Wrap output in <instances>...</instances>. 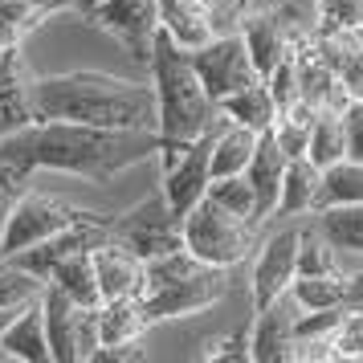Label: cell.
I'll use <instances>...</instances> for the list:
<instances>
[{"instance_id": "cell-1", "label": "cell", "mask_w": 363, "mask_h": 363, "mask_svg": "<svg viewBox=\"0 0 363 363\" xmlns=\"http://www.w3.org/2000/svg\"><path fill=\"white\" fill-rule=\"evenodd\" d=\"M160 151V131H111V127H86L41 118L25 131L0 135V160L33 172H66L90 184H111L123 172L147 164Z\"/></svg>"}, {"instance_id": "cell-2", "label": "cell", "mask_w": 363, "mask_h": 363, "mask_svg": "<svg viewBox=\"0 0 363 363\" xmlns=\"http://www.w3.org/2000/svg\"><path fill=\"white\" fill-rule=\"evenodd\" d=\"M62 118L111 131H155V90L102 69H69L37 78V123Z\"/></svg>"}, {"instance_id": "cell-3", "label": "cell", "mask_w": 363, "mask_h": 363, "mask_svg": "<svg viewBox=\"0 0 363 363\" xmlns=\"http://www.w3.org/2000/svg\"><path fill=\"white\" fill-rule=\"evenodd\" d=\"M147 66H151V90H155V115H160L155 118L160 139L188 143L220 118V106L204 90L196 66H192V53L184 50L164 25L155 29Z\"/></svg>"}, {"instance_id": "cell-4", "label": "cell", "mask_w": 363, "mask_h": 363, "mask_svg": "<svg viewBox=\"0 0 363 363\" xmlns=\"http://www.w3.org/2000/svg\"><path fill=\"white\" fill-rule=\"evenodd\" d=\"M225 290H229V269L200 262L188 249H176L147 262L139 298L151 323H164V318H188L208 311L225 298Z\"/></svg>"}, {"instance_id": "cell-5", "label": "cell", "mask_w": 363, "mask_h": 363, "mask_svg": "<svg viewBox=\"0 0 363 363\" xmlns=\"http://www.w3.org/2000/svg\"><path fill=\"white\" fill-rule=\"evenodd\" d=\"M184 225V249L208 265L233 269L237 262H245L253 241H257V225L245 216H233L229 208L213 204L208 196H200L188 213L180 216Z\"/></svg>"}, {"instance_id": "cell-6", "label": "cell", "mask_w": 363, "mask_h": 363, "mask_svg": "<svg viewBox=\"0 0 363 363\" xmlns=\"http://www.w3.org/2000/svg\"><path fill=\"white\" fill-rule=\"evenodd\" d=\"M82 220H106V216L90 213V208H74L62 196L53 192H37V188H25L13 208H9V220H4V237H0V257H13L21 249L45 241L53 233L69 229V225H82Z\"/></svg>"}, {"instance_id": "cell-7", "label": "cell", "mask_w": 363, "mask_h": 363, "mask_svg": "<svg viewBox=\"0 0 363 363\" xmlns=\"http://www.w3.org/2000/svg\"><path fill=\"white\" fill-rule=\"evenodd\" d=\"M106 241H115V245L131 249L135 257L151 262V257H164V253L184 249V225H180V216L172 213L167 196L155 188L135 208H127L115 220H106Z\"/></svg>"}, {"instance_id": "cell-8", "label": "cell", "mask_w": 363, "mask_h": 363, "mask_svg": "<svg viewBox=\"0 0 363 363\" xmlns=\"http://www.w3.org/2000/svg\"><path fill=\"white\" fill-rule=\"evenodd\" d=\"M188 53H192V66H196L200 82L213 94L216 106L229 99V94H237V90H245V86H253L262 78L257 66H253V57H249V45H245L241 33L213 37V41H204L200 50H188Z\"/></svg>"}, {"instance_id": "cell-9", "label": "cell", "mask_w": 363, "mask_h": 363, "mask_svg": "<svg viewBox=\"0 0 363 363\" xmlns=\"http://www.w3.org/2000/svg\"><path fill=\"white\" fill-rule=\"evenodd\" d=\"M241 37H245L249 57H253L257 74L269 78V74H274V69H278L311 33L298 25L294 9L278 4V9H257V13H245V21H241Z\"/></svg>"}, {"instance_id": "cell-10", "label": "cell", "mask_w": 363, "mask_h": 363, "mask_svg": "<svg viewBox=\"0 0 363 363\" xmlns=\"http://www.w3.org/2000/svg\"><path fill=\"white\" fill-rule=\"evenodd\" d=\"M225 118V115H220ZM220 118H216L213 127L196 139H188V147L176 164L164 172V184H160V192L167 196L172 204V213L184 216L192 204H196L204 192H208V184H213V139H216V127H220Z\"/></svg>"}, {"instance_id": "cell-11", "label": "cell", "mask_w": 363, "mask_h": 363, "mask_svg": "<svg viewBox=\"0 0 363 363\" xmlns=\"http://www.w3.org/2000/svg\"><path fill=\"white\" fill-rule=\"evenodd\" d=\"M90 21L147 66L151 41H155V29H160V0H102L90 13Z\"/></svg>"}, {"instance_id": "cell-12", "label": "cell", "mask_w": 363, "mask_h": 363, "mask_svg": "<svg viewBox=\"0 0 363 363\" xmlns=\"http://www.w3.org/2000/svg\"><path fill=\"white\" fill-rule=\"evenodd\" d=\"M37 123V74L21 45L0 50V135Z\"/></svg>"}, {"instance_id": "cell-13", "label": "cell", "mask_w": 363, "mask_h": 363, "mask_svg": "<svg viewBox=\"0 0 363 363\" xmlns=\"http://www.w3.org/2000/svg\"><path fill=\"white\" fill-rule=\"evenodd\" d=\"M302 306L298 298L286 290L274 302L257 306V318L249 327V359L257 363H290L294 359V323Z\"/></svg>"}, {"instance_id": "cell-14", "label": "cell", "mask_w": 363, "mask_h": 363, "mask_svg": "<svg viewBox=\"0 0 363 363\" xmlns=\"http://www.w3.org/2000/svg\"><path fill=\"white\" fill-rule=\"evenodd\" d=\"M298 241H302V225H290L262 245L257 262H253V306H265L290 290L298 274Z\"/></svg>"}, {"instance_id": "cell-15", "label": "cell", "mask_w": 363, "mask_h": 363, "mask_svg": "<svg viewBox=\"0 0 363 363\" xmlns=\"http://www.w3.org/2000/svg\"><path fill=\"white\" fill-rule=\"evenodd\" d=\"M290 57H294V69H298V94H302V102H311L314 111H335V115H343V106L351 102V94H347L343 82L330 74L327 62L318 57L314 33L306 37Z\"/></svg>"}, {"instance_id": "cell-16", "label": "cell", "mask_w": 363, "mask_h": 363, "mask_svg": "<svg viewBox=\"0 0 363 363\" xmlns=\"http://www.w3.org/2000/svg\"><path fill=\"white\" fill-rule=\"evenodd\" d=\"M286 151L278 147L274 131L257 135V147H253V160L245 167V180L253 188V213H257V225L262 220H274V204H278L281 192V172H286Z\"/></svg>"}, {"instance_id": "cell-17", "label": "cell", "mask_w": 363, "mask_h": 363, "mask_svg": "<svg viewBox=\"0 0 363 363\" xmlns=\"http://www.w3.org/2000/svg\"><path fill=\"white\" fill-rule=\"evenodd\" d=\"M90 257H94V278H99L102 302H111V298H131V294L143 290L147 262L135 257L131 249L115 245V241H102V245L90 249Z\"/></svg>"}, {"instance_id": "cell-18", "label": "cell", "mask_w": 363, "mask_h": 363, "mask_svg": "<svg viewBox=\"0 0 363 363\" xmlns=\"http://www.w3.org/2000/svg\"><path fill=\"white\" fill-rule=\"evenodd\" d=\"M41 318H45V343L53 363H78V302L45 281L41 290Z\"/></svg>"}, {"instance_id": "cell-19", "label": "cell", "mask_w": 363, "mask_h": 363, "mask_svg": "<svg viewBox=\"0 0 363 363\" xmlns=\"http://www.w3.org/2000/svg\"><path fill=\"white\" fill-rule=\"evenodd\" d=\"M314 50L330 66V74L343 82L351 99H363V37L359 29H318Z\"/></svg>"}, {"instance_id": "cell-20", "label": "cell", "mask_w": 363, "mask_h": 363, "mask_svg": "<svg viewBox=\"0 0 363 363\" xmlns=\"http://www.w3.org/2000/svg\"><path fill=\"white\" fill-rule=\"evenodd\" d=\"M50 343H45V318H41V298L21 306L9 330L0 335V363H45Z\"/></svg>"}, {"instance_id": "cell-21", "label": "cell", "mask_w": 363, "mask_h": 363, "mask_svg": "<svg viewBox=\"0 0 363 363\" xmlns=\"http://www.w3.org/2000/svg\"><path fill=\"white\" fill-rule=\"evenodd\" d=\"M318 184H323V167H314L306 155L290 160L286 172H281V192H278V204H274V220H290V216L314 213Z\"/></svg>"}, {"instance_id": "cell-22", "label": "cell", "mask_w": 363, "mask_h": 363, "mask_svg": "<svg viewBox=\"0 0 363 363\" xmlns=\"http://www.w3.org/2000/svg\"><path fill=\"white\" fill-rule=\"evenodd\" d=\"M99 327H102V347H118V343H139L147 335L151 318L143 311V298H111L99 302Z\"/></svg>"}, {"instance_id": "cell-23", "label": "cell", "mask_w": 363, "mask_h": 363, "mask_svg": "<svg viewBox=\"0 0 363 363\" xmlns=\"http://www.w3.org/2000/svg\"><path fill=\"white\" fill-rule=\"evenodd\" d=\"M160 25L184 50H200L204 41H213L208 0H160Z\"/></svg>"}, {"instance_id": "cell-24", "label": "cell", "mask_w": 363, "mask_h": 363, "mask_svg": "<svg viewBox=\"0 0 363 363\" xmlns=\"http://www.w3.org/2000/svg\"><path fill=\"white\" fill-rule=\"evenodd\" d=\"M74 9V0H0V41L21 45L37 25Z\"/></svg>"}, {"instance_id": "cell-25", "label": "cell", "mask_w": 363, "mask_h": 363, "mask_svg": "<svg viewBox=\"0 0 363 363\" xmlns=\"http://www.w3.org/2000/svg\"><path fill=\"white\" fill-rule=\"evenodd\" d=\"M257 135L253 127H241L233 118H220L213 139V180L216 176H241L253 160V147H257Z\"/></svg>"}, {"instance_id": "cell-26", "label": "cell", "mask_w": 363, "mask_h": 363, "mask_svg": "<svg viewBox=\"0 0 363 363\" xmlns=\"http://www.w3.org/2000/svg\"><path fill=\"white\" fill-rule=\"evenodd\" d=\"M314 229L343 257H363V204H330L314 213Z\"/></svg>"}, {"instance_id": "cell-27", "label": "cell", "mask_w": 363, "mask_h": 363, "mask_svg": "<svg viewBox=\"0 0 363 363\" xmlns=\"http://www.w3.org/2000/svg\"><path fill=\"white\" fill-rule=\"evenodd\" d=\"M220 115L241 123V127H253V131H269L274 118H278V102L269 94L265 78H257L253 86H245V90H237V94L220 102Z\"/></svg>"}, {"instance_id": "cell-28", "label": "cell", "mask_w": 363, "mask_h": 363, "mask_svg": "<svg viewBox=\"0 0 363 363\" xmlns=\"http://www.w3.org/2000/svg\"><path fill=\"white\" fill-rule=\"evenodd\" d=\"M45 281H53L57 290H66L78 306H99L102 294H99V278H94V257H90V249L82 253H69L66 262L53 265V274Z\"/></svg>"}, {"instance_id": "cell-29", "label": "cell", "mask_w": 363, "mask_h": 363, "mask_svg": "<svg viewBox=\"0 0 363 363\" xmlns=\"http://www.w3.org/2000/svg\"><path fill=\"white\" fill-rule=\"evenodd\" d=\"M306 160L314 167L327 172L330 164L347 160V131H343V115L335 111H318L311 127V139H306Z\"/></svg>"}, {"instance_id": "cell-30", "label": "cell", "mask_w": 363, "mask_h": 363, "mask_svg": "<svg viewBox=\"0 0 363 363\" xmlns=\"http://www.w3.org/2000/svg\"><path fill=\"white\" fill-rule=\"evenodd\" d=\"M330 204H363V164L355 160H339L323 172L318 196H314V213L330 208Z\"/></svg>"}, {"instance_id": "cell-31", "label": "cell", "mask_w": 363, "mask_h": 363, "mask_svg": "<svg viewBox=\"0 0 363 363\" xmlns=\"http://www.w3.org/2000/svg\"><path fill=\"white\" fill-rule=\"evenodd\" d=\"M314 111L311 102L298 99L294 106H281L278 118H274V139H278V147L286 151V160H298V155H306V139H311V127H314Z\"/></svg>"}, {"instance_id": "cell-32", "label": "cell", "mask_w": 363, "mask_h": 363, "mask_svg": "<svg viewBox=\"0 0 363 363\" xmlns=\"http://www.w3.org/2000/svg\"><path fill=\"white\" fill-rule=\"evenodd\" d=\"M290 294L302 311H323V306H343V274H298L290 281Z\"/></svg>"}, {"instance_id": "cell-33", "label": "cell", "mask_w": 363, "mask_h": 363, "mask_svg": "<svg viewBox=\"0 0 363 363\" xmlns=\"http://www.w3.org/2000/svg\"><path fill=\"white\" fill-rule=\"evenodd\" d=\"M45 290V278L17 265L13 257H0V306H29Z\"/></svg>"}, {"instance_id": "cell-34", "label": "cell", "mask_w": 363, "mask_h": 363, "mask_svg": "<svg viewBox=\"0 0 363 363\" xmlns=\"http://www.w3.org/2000/svg\"><path fill=\"white\" fill-rule=\"evenodd\" d=\"M339 257H343V253L330 245L314 225L311 229H302V241H298V274H347Z\"/></svg>"}, {"instance_id": "cell-35", "label": "cell", "mask_w": 363, "mask_h": 363, "mask_svg": "<svg viewBox=\"0 0 363 363\" xmlns=\"http://www.w3.org/2000/svg\"><path fill=\"white\" fill-rule=\"evenodd\" d=\"M204 196L213 200V204H220V208H229L233 216H245V220L257 225V213H253V188H249L245 172H241V176H216Z\"/></svg>"}, {"instance_id": "cell-36", "label": "cell", "mask_w": 363, "mask_h": 363, "mask_svg": "<svg viewBox=\"0 0 363 363\" xmlns=\"http://www.w3.org/2000/svg\"><path fill=\"white\" fill-rule=\"evenodd\" d=\"M330 359L335 363L363 359V314L359 311H347L339 318V327L330 330Z\"/></svg>"}, {"instance_id": "cell-37", "label": "cell", "mask_w": 363, "mask_h": 363, "mask_svg": "<svg viewBox=\"0 0 363 363\" xmlns=\"http://www.w3.org/2000/svg\"><path fill=\"white\" fill-rule=\"evenodd\" d=\"M249 13V0H208V21H213V37L241 33V21Z\"/></svg>"}, {"instance_id": "cell-38", "label": "cell", "mask_w": 363, "mask_h": 363, "mask_svg": "<svg viewBox=\"0 0 363 363\" xmlns=\"http://www.w3.org/2000/svg\"><path fill=\"white\" fill-rule=\"evenodd\" d=\"M99 347H102L99 306H78V363H90Z\"/></svg>"}, {"instance_id": "cell-39", "label": "cell", "mask_w": 363, "mask_h": 363, "mask_svg": "<svg viewBox=\"0 0 363 363\" xmlns=\"http://www.w3.org/2000/svg\"><path fill=\"white\" fill-rule=\"evenodd\" d=\"M25 188H29V176H25L21 167H13V164L0 160V237H4V220H9L13 200H17Z\"/></svg>"}, {"instance_id": "cell-40", "label": "cell", "mask_w": 363, "mask_h": 363, "mask_svg": "<svg viewBox=\"0 0 363 363\" xmlns=\"http://www.w3.org/2000/svg\"><path fill=\"white\" fill-rule=\"evenodd\" d=\"M343 131H347V160L363 164V99H351L343 106Z\"/></svg>"}, {"instance_id": "cell-41", "label": "cell", "mask_w": 363, "mask_h": 363, "mask_svg": "<svg viewBox=\"0 0 363 363\" xmlns=\"http://www.w3.org/2000/svg\"><path fill=\"white\" fill-rule=\"evenodd\" d=\"M204 359H249V335H237V339H220L204 351Z\"/></svg>"}, {"instance_id": "cell-42", "label": "cell", "mask_w": 363, "mask_h": 363, "mask_svg": "<svg viewBox=\"0 0 363 363\" xmlns=\"http://www.w3.org/2000/svg\"><path fill=\"white\" fill-rule=\"evenodd\" d=\"M143 359V347L139 343H118V347H99L90 363H135Z\"/></svg>"}, {"instance_id": "cell-43", "label": "cell", "mask_w": 363, "mask_h": 363, "mask_svg": "<svg viewBox=\"0 0 363 363\" xmlns=\"http://www.w3.org/2000/svg\"><path fill=\"white\" fill-rule=\"evenodd\" d=\"M343 306H347V311H359L363 314V269L343 274Z\"/></svg>"}, {"instance_id": "cell-44", "label": "cell", "mask_w": 363, "mask_h": 363, "mask_svg": "<svg viewBox=\"0 0 363 363\" xmlns=\"http://www.w3.org/2000/svg\"><path fill=\"white\" fill-rule=\"evenodd\" d=\"M17 311H21V306H0V335L9 330V323L17 318Z\"/></svg>"}, {"instance_id": "cell-45", "label": "cell", "mask_w": 363, "mask_h": 363, "mask_svg": "<svg viewBox=\"0 0 363 363\" xmlns=\"http://www.w3.org/2000/svg\"><path fill=\"white\" fill-rule=\"evenodd\" d=\"M99 4H102V0H74V9H78V13H86V17H90Z\"/></svg>"}, {"instance_id": "cell-46", "label": "cell", "mask_w": 363, "mask_h": 363, "mask_svg": "<svg viewBox=\"0 0 363 363\" xmlns=\"http://www.w3.org/2000/svg\"><path fill=\"white\" fill-rule=\"evenodd\" d=\"M0 50H4V41H0Z\"/></svg>"}, {"instance_id": "cell-47", "label": "cell", "mask_w": 363, "mask_h": 363, "mask_svg": "<svg viewBox=\"0 0 363 363\" xmlns=\"http://www.w3.org/2000/svg\"><path fill=\"white\" fill-rule=\"evenodd\" d=\"M359 37H363V29H359Z\"/></svg>"}]
</instances>
